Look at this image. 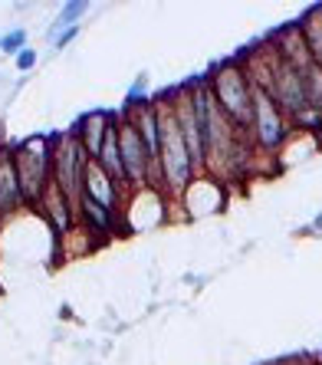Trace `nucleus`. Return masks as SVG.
Listing matches in <instances>:
<instances>
[{
	"label": "nucleus",
	"instance_id": "5",
	"mask_svg": "<svg viewBox=\"0 0 322 365\" xmlns=\"http://www.w3.org/2000/svg\"><path fill=\"white\" fill-rule=\"evenodd\" d=\"M119 152H122V165H125L128 175V191H138V187H152V158H148V148L138 138L135 125L128 122L125 112H119Z\"/></svg>",
	"mask_w": 322,
	"mask_h": 365
},
{
	"label": "nucleus",
	"instance_id": "2",
	"mask_svg": "<svg viewBox=\"0 0 322 365\" xmlns=\"http://www.w3.org/2000/svg\"><path fill=\"white\" fill-rule=\"evenodd\" d=\"M14 165H17L24 204L36 207L46 187L53 185V135H36L14 145Z\"/></svg>",
	"mask_w": 322,
	"mask_h": 365
},
{
	"label": "nucleus",
	"instance_id": "16",
	"mask_svg": "<svg viewBox=\"0 0 322 365\" xmlns=\"http://www.w3.org/2000/svg\"><path fill=\"white\" fill-rule=\"evenodd\" d=\"M313 227H316V230H322V214H319V217H316V224H313Z\"/></svg>",
	"mask_w": 322,
	"mask_h": 365
},
{
	"label": "nucleus",
	"instance_id": "1",
	"mask_svg": "<svg viewBox=\"0 0 322 365\" xmlns=\"http://www.w3.org/2000/svg\"><path fill=\"white\" fill-rule=\"evenodd\" d=\"M214 99L224 109L234 128L250 138V125H254V79L246 73L244 60H227L207 76Z\"/></svg>",
	"mask_w": 322,
	"mask_h": 365
},
{
	"label": "nucleus",
	"instance_id": "12",
	"mask_svg": "<svg viewBox=\"0 0 322 365\" xmlns=\"http://www.w3.org/2000/svg\"><path fill=\"white\" fill-rule=\"evenodd\" d=\"M85 10H89V4H85V0H69L66 7L60 10L56 24L50 26V36H56L60 30H69V26H79V17H85Z\"/></svg>",
	"mask_w": 322,
	"mask_h": 365
},
{
	"label": "nucleus",
	"instance_id": "17",
	"mask_svg": "<svg viewBox=\"0 0 322 365\" xmlns=\"http://www.w3.org/2000/svg\"><path fill=\"white\" fill-rule=\"evenodd\" d=\"M299 365H316V362H299Z\"/></svg>",
	"mask_w": 322,
	"mask_h": 365
},
{
	"label": "nucleus",
	"instance_id": "3",
	"mask_svg": "<svg viewBox=\"0 0 322 365\" xmlns=\"http://www.w3.org/2000/svg\"><path fill=\"white\" fill-rule=\"evenodd\" d=\"M85 165H89V155H85L83 142L76 138L73 128L53 135V185L60 187L73 204H79V195H83Z\"/></svg>",
	"mask_w": 322,
	"mask_h": 365
},
{
	"label": "nucleus",
	"instance_id": "15",
	"mask_svg": "<svg viewBox=\"0 0 322 365\" xmlns=\"http://www.w3.org/2000/svg\"><path fill=\"white\" fill-rule=\"evenodd\" d=\"M76 36H79V26H69V30H63L60 40H56V50H63V46H66V43H73Z\"/></svg>",
	"mask_w": 322,
	"mask_h": 365
},
{
	"label": "nucleus",
	"instance_id": "4",
	"mask_svg": "<svg viewBox=\"0 0 322 365\" xmlns=\"http://www.w3.org/2000/svg\"><path fill=\"white\" fill-rule=\"evenodd\" d=\"M293 125L283 115V109L273 102V96L260 86H254V125H250V142H254L256 152H280L283 142L289 138Z\"/></svg>",
	"mask_w": 322,
	"mask_h": 365
},
{
	"label": "nucleus",
	"instance_id": "6",
	"mask_svg": "<svg viewBox=\"0 0 322 365\" xmlns=\"http://www.w3.org/2000/svg\"><path fill=\"white\" fill-rule=\"evenodd\" d=\"M40 214L46 217V224H50L60 237H66V234H73L76 230V224H79V214H76V204L69 201L66 195H63L56 185H50L46 187V195L40 197Z\"/></svg>",
	"mask_w": 322,
	"mask_h": 365
},
{
	"label": "nucleus",
	"instance_id": "7",
	"mask_svg": "<svg viewBox=\"0 0 322 365\" xmlns=\"http://www.w3.org/2000/svg\"><path fill=\"white\" fill-rule=\"evenodd\" d=\"M83 195H89L93 201H99L102 207H109V211L122 214V204H125V191H122L115 181L102 171L99 162H89L83 171Z\"/></svg>",
	"mask_w": 322,
	"mask_h": 365
},
{
	"label": "nucleus",
	"instance_id": "14",
	"mask_svg": "<svg viewBox=\"0 0 322 365\" xmlns=\"http://www.w3.org/2000/svg\"><path fill=\"white\" fill-rule=\"evenodd\" d=\"M14 60H17V69H20V73H30V69L36 66V60H40V56H36L33 46H26V50H20Z\"/></svg>",
	"mask_w": 322,
	"mask_h": 365
},
{
	"label": "nucleus",
	"instance_id": "10",
	"mask_svg": "<svg viewBox=\"0 0 322 365\" xmlns=\"http://www.w3.org/2000/svg\"><path fill=\"white\" fill-rule=\"evenodd\" d=\"M76 214H79L83 230H93V234H102V237H109L112 230H119V214L109 211V207H102V204L93 201L89 195H79Z\"/></svg>",
	"mask_w": 322,
	"mask_h": 365
},
{
	"label": "nucleus",
	"instance_id": "9",
	"mask_svg": "<svg viewBox=\"0 0 322 365\" xmlns=\"http://www.w3.org/2000/svg\"><path fill=\"white\" fill-rule=\"evenodd\" d=\"M24 207V191L17 181V165H14V148H0V221Z\"/></svg>",
	"mask_w": 322,
	"mask_h": 365
},
{
	"label": "nucleus",
	"instance_id": "8",
	"mask_svg": "<svg viewBox=\"0 0 322 365\" xmlns=\"http://www.w3.org/2000/svg\"><path fill=\"white\" fill-rule=\"evenodd\" d=\"M115 115L119 112H105V109H95V112H85L83 119L73 125V132H76V138L83 142L85 155H89V162H95L102 152V142H105V135H109L112 122H115Z\"/></svg>",
	"mask_w": 322,
	"mask_h": 365
},
{
	"label": "nucleus",
	"instance_id": "11",
	"mask_svg": "<svg viewBox=\"0 0 322 365\" xmlns=\"http://www.w3.org/2000/svg\"><path fill=\"white\" fill-rule=\"evenodd\" d=\"M299 30H303L306 46H309V53H313L316 66L322 69V7H316L309 17L299 20Z\"/></svg>",
	"mask_w": 322,
	"mask_h": 365
},
{
	"label": "nucleus",
	"instance_id": "13",
	"mask_svg": "<svg viewBox=\"0 0 322 365\" xmlns=\"http://www.w3.org/2000/svg\"><path fill=\"white\" fill-rule=\"evenodd\" d=\"M20 50H26V30H10V34L0 36V53L17 56Z\"/></svg>",
	"mask_w": 322,
	"mask_h": 365
}]
</instances>
